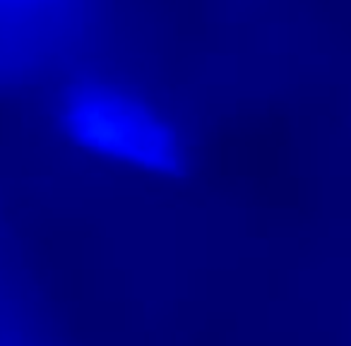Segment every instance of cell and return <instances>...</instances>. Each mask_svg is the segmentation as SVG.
Listing matches in <instances>:
<instances>
[{"label": "cell", "instance_id": "6da1fadb", "mask_svg": "<svg viewBox=\"0 0 351 346\" xmlns=\"http://www.w3.org/2000/svg\"><path fill=\"white\" fill-rule=\"evenodd\" d=\"M65 125L80 147L147 173H171L181 145L164 118L140 99L108 87H84L65 103Z\"/></svg>", "mask_w": 351, "mask_h": 346}, {"label": "cell", "instance_id": "7a4b0ae2", "mask_svg": "<svg viewBox=\"0 0 351 346\" xmlns=\"http://www.w3.org/2000/svg\"><path fill=\"white\" fill-rule=\"evenodd\" d=\"M3 346H20V344H3Z\"/></svg>", "mask_w": 351, "mask_h": 346}]
</instances>
